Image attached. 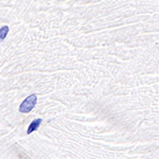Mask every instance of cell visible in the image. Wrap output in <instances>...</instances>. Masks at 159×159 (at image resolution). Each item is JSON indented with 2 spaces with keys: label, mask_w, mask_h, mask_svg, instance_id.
Masks as SVG:
<instances>
[{
  "label": "cell",
  "mask_w": 159,
  "mask_h": 159,
  "mask_svg": "<svg viewBox=\"0 0 159 159\" xmlns=\"http://www.w3.org/2000/svg\"><path fill=\"white\" fill-rule=\"evenodd\" d=\"M37 103V96L35 93H32L28 98H25L21 104L19 105V111L22 114H28L35 107Z\"/></svg>",
  "instance_id": "6da1fadb"
},
{
  "label": "cell",
  "mask_w": 159,
  "mask_h": 159,
  "mask_svg": "<svg viewBox=\"0 0 159 159\" xmlns=\"http://www.w3.org/2000/svg\"><path fill=\"white\" fill-rule=\"evenodd\" d=\"M42 122H43V120L40 119V118H38V119L33 120V121L30 123L29 127H28V129H27V134H28V135H30V134H32L33 132H35V130H36V129H38V127L40 126V124H42Z\"/></svg>",
  "instance_id": "7a4b0ae2"
},
{
  "label": "cell",
  "mask_w": 159,
  "mask_h": 159,
  "mask_svg": "<svg viewBox=\"0 0 159 159\" xmlns=\"http://www.w3.org/2000/svg\"><path fill=\"white\" fill-rule=\"evenodd\" d=\"M10 28L7 25H3V27L0 28V42H3L6 39V37L9 34Z\"/></svg>",
  "instance_id": "3957f363"
}]
</instances>
